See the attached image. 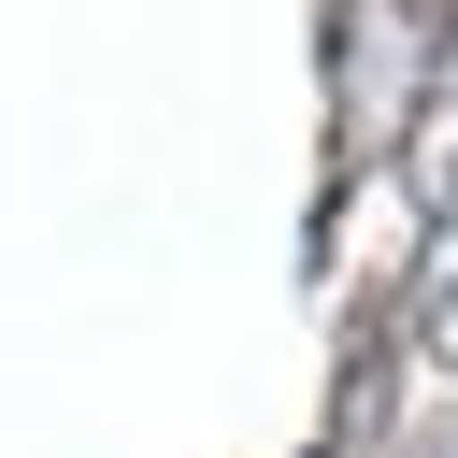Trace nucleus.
<instances>
[{
  "mask_svg": "<svg viewBox=\"0 0 458 458\" xmlns=\"http://www.w3.org/2000/svg\"><path fill=\"white\" fill-rule=\"evenodd\" d=\"M401 358L458 401V215L415 243V272H401Z\"/></svg>",
  "mask_w": 458,
  "mask_h": 458,
  "instance_id": "1",
  "label": "nucleus"
},
{
  "mask_svg": "<svg viewBox=\"0 0 458 458\" xmlns=\"http://www.w3.org/2000/svg\"><path fill=\"white\" fill-rule=\"evenodd\" d=\"M401 186H415V229L458 215V86H429V100L401 114Z\"/></svg>",
  "mask_w": 458,
  "mask_h": 458,
  "instance_id": "2",
  "label": "nucleus"
}]
</instances>
